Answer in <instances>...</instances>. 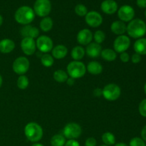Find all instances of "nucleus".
Masks as SVG:
<instances>
[{"label": "nucleus", "mask_w": 146, "mask_h": 146, "mask_svg": "<svg viewBox=\"0 0 146 146\" xmlns=\"http://www.w3.org/2000/svg\"><path fill=\"white\" fill-rule=\"evenodd\" d=\"M126 32L133 38H141L146 34V24L141 19H135L129 21Z\"/></svg>", "instance_id": "obj_1"}, {"label": "nucleus", "mask_w": 146, "mask_h": 146, "mask_svg": "<svg viewBox=\"0 0 146 146\" xmlns=\"http://www.w3.org/2000/svg\"><path fill=\"white\" fill-rule=\"evenodd\" d=\"M35 15L34 9L31 7L29 6H22L16 11L14 19L17 23L25 26L29 25L34 21Z\"/></svg>", "instance_id": "obj_2"}, {"label": "nucleus", "mask_w": 146, "mask_h": 146, "mask_svg": "<svg viewBox=\"0 0 146 146\" xmlns=\"http://www.w3.org/2000/svg\"><path fill=\"white\" fill-rule=\"evenodd\" d=\"M24 134L27 139L33 143H37L42 138L44 135L43 128L38 123L30 122L24 127Z\"/></svg>", "instance_id": "obj_3"}, {"label": "nucleus", "mask_w": 146, "mask_h": 146, "mask_svg": "<svg viewBox=\"0 0 146 146\" xmlns=\"http://www.w3.org/2000/svg\"><path fill=\"white\" fill-rule=\"evenodd\" d=\"M67 74L74 79L82 78L86 72V66L80 61H71L67 65Z\"/></svg>", "instance_id": "obj_4"}, {"label": "nucleus", "mask_w": 146, "mask_h": 146, "mask_svg": "<svg viewBox=\"0 0 146 146\" xmlns=\"http://www.w3.org/2000/svg\"><path fill=\"white\" fill-rule=\"evenodd\" d=\"M121 88L115 84H107L102 89V96L107 101H116L121 96Z\"/></svg>", "instance_id": "obj_5"}, {"label": "nucleus", "mask_w": 146, "mask_h": 146, "mask_svg": "<svg viewBox=\"0 0 146 146\" xmlns=\"http://www.w3.org/2000/svg\"><path fill=\"white\" fill-rule=\"evenodd\" d=\"M81 133L82 128L76 123H68L63 129V135L68 140H76L81 136Z\"/></svg>", "instance_id": "obj_6"}, {"label": "nucleus", "mask_w": 146, "mask_h": 146, "mask_svg": "<svg viewBox=\"0 0 146 146\" xmlns=\"http://www.w3.org/2000/svg\"><path fill=\"white\" fill-rule=\"evenodd\" d=\"M34 11L40 17H48L51 11V3L50 0H36L34 4Z\"/></svg>", "instance_id": "obj_7"}, {"label": "nucleus", "mask_w": 146, "mask_h": 146, "mask_svg": "<svg viewBox=\"0 0 146 146\" xmlns=\"http://www.w3.org/2000/svg\"><path fill=\"white\" fill-rule=\"evenodd\" d=\"M30 63L25 56H19L16 58L12 64V68L14 73L18 75H24L29 69Z\"/></svg>", "instance_id": "obj_8"}, {"label": "nucleus", "mask_w": 146, "mask_h": 146, "mask_svg": "<svg viewBox=\"0 0 146 146\" xmlns=\"http://www.w3.org/2000/svg\"><path fill=\"white\" fill-rule=\"evenodd\" d=\"M36 46L38 51L43 54H48L52 51L54 48V42L52 39L48 36L42 35L37 38L36 41Z\"/></svg>", "instance_id": "obj_9"}, {"label": "nucleus", "mask_w": 146, "mask_h": 146, "mask_svg": "<svg viewBox=\"0 0 146 146\" xmlns=\"http://www.w3.org/2000/svg\"><path fill=\"white\" fill-rule=\"evenodd\" d=\"M131 46V39L128 36L121 35L118 36L113 42V50L116 53L125 52Z\"/></svg>", "instance_id": "obj_10"}, {"label": "nucleus", "mask_w": 146, "mask_h": 146, "mask_svg": "<svg viewBox=\"0 0 146 146\" xmlns=\"http://www.w3.org/2000/svg\"><path fill=\"white\" fill-rule=\"evenodd\" d=\"M118 17L123 22L131 21L135 17L134 9L130 5L121 6L118 10Z\"/></svg>", "instance_id": "obj_11"}, {"label": "nucleus", "mask_w": 146, "mask_h": 146, "mask_svg": "<svg viewBox=\"0 0 146 146\" xmlns=\"http://www.w3.org/2000/svg\"><path fill=\"white\" fill-rule=\"evenodd\" d=\"M85 20L86 24L93 28L100 27L103 23L102 16L100 13L96 11H91L87 13L85 16Z\"/></svg>", "instance_id": "obj_12"}, {"label": "nucleus", "mask_w": 146, "mask_h": 146, "mask_svg": "<svg viewBox=\"0 0 146 146\" xmlns=\"http://www.w3.org/2000/svg\"><path fill=\"white\" fill-rule=\"evenodd\" d=\"M21 48L23 53L27 56H31L36 52V46L34 38L26 37L21 41Z\"/></svg>", "instance_id": "obj_13"}, {"label": "nucleus", "mask_w": 146, "mask_h": 146, "mask_svg": "<svg viewBox=\"0 0 146 146\" xmlns=\"http://www.w3.org/2000/svg\"><path fill=\"white\" fill-rule=\"evenodd\" d=\"M77 41L82 46H87L91 43L93 40L92 31L88 29H84L78 31L76 36Z\"/></svg>", "instance_id": "obj_14"}, {"label": "nucleus", "mask_w": 146, "mask_h": 146, "mask_svg": "<svg viewBox=\"0 0 146 146\" xmlns=\"http://www.w3.org/2000/svg\"><path fill=\"white\" fill-rule=\"evenodd\" d=\"M101 9L106 14H113L118 11V4L114 0H104L101 4Z\"/></svg>", "instance_id": "obj_15"}, {"label": "nucleus", "mask_w": 146, "mask_h": 146, "mask_svg": "<svg viewBox=\"0 0 146 146\" xmlns=\"http://www.w3.org/2000/svg\"><path fill=\"white\" fill-rule=\"evenodd\" d=\"M85 51L88 56L91 58H98L99 56H101L102 47L101 44H98L96 42L90 43L88 45L86 46Z\"/></svg>", "instance_id": "obj_16"}, {"label": "nucleus", "mask_w": 146, "mask_h": 146, "mask_svg": "<svg viewBox=\"0 0 146 146\" xmlns=\"http://www.w3.org/2000/svg\"><path fill=\"white\" fill-rule=\"evenodd\" d=\"M21 35L23 38L29 37L31 38H37L39 36V30L37 27L31 25H25L21 29Z\"/></svg>", "instance_id": "obj_17"}, {"label": "nucleus", "mask_w": 146, "mask_h": 146, "mask_svg": "<svg viewBox=\"0 0 146 146\" xmlns=\"http://www.w3.org/2000/svg\"><path fill=\"white\" fill-rule=\"evenodd\" d=\"M67 54H68V48L63 44H58L54 47L51 51V56L56 59H62L66 56Z\"/></svg>", "instance_id": "obj_18"}, {"label": "nucleus", "mask_w": 146, "mask_h": 146, "mask_svg": "<svg viewBox=\"0 0 146 146\" xmlns=\"http://www.w3.org/2000/svg\"><path fill=\"white\" fill-rule=\"evenodd\" d=\"M111 30L114 34L118 36L123 35L127 30V25L122 21H115L111 24Z\"/></svg>", "instance_id": "obj_19"}, {"label": "nucleus", "mask_w": 146, "mask_h": 146, "mask_svg": "<svg viewBox=\"0 0 146 146\" xmlns=\"http://www.w3.org/2000/svg\"><path fill=\"white\" fill-rule=\"evenodd\" d=\"M15 48V43L10 38H4L0 41V52L3 54L11 53Z\"/></svg>", "instance_id": "obj_20"}, {"label": "nucleus", "mask_w": 146, "mask_h": 146, "mask_svg": "<svg viewBox=\"0 0 146 146\" xmlns=\"http://www.w3.org/2000/svg\"><path fill=\"white\" fill-rule=\"evenodd\" d=\"M86 71L92 75H99L103 71V66L98 61H91L87 65Z\"/></svg>", "instance_id": "obj_21"}, {"label": "nucleus", "mask_w": 146, "mask_h": 146, "mask_svg": "<svg viewBox=\"0 0 146 146\" xmlns=\"http://www.w3.org/2000/svg\"><path fill=\"white\" fill-rule=\"evenodd\" d=\"M134 51L141 56L146 55V38L137 39L133 44Z\"/></svg>", "instance_id": "obj_22"}, {"label": "nucleus", "mask_w": 146, "mask_h": 146, "mask_svg": "<svg viewBox=\"0 0 146 146\" xmlns=\"http://www.w3.org/2000/svg\"><path fill=\"white\" fill-rule=\"evenodd\" d=\"M86 54V51L84 48L81 46H76L74 47L71 51V58L74 61H80L84 57Z\"/></svg>", "instance_id": "obj_23"}, {"label": "nucleus", "mask_w": 146, "mask_h": 146, "mask_svg": "<svg viewBox=\"0 0 146 146\" xmlns=\"http://www.w3.org/2000/svg\"><path fill=\"white\" fill-rule=\"evenodd\" d=\"M101 56L105 61H113L117 58V53L112 48H105L102 49Z\"/></svg>", "instance_id": "obj_24"}, {"label": "nucleus", "mask_w": 146, "mask_h": 146, "mask_svg": "<svg viewBox=\"0 0 146 146\" xmlns=\"http://www.w3.org/2000/svg\"><path fill=\"white\" fill-rule=\"evenodd\" d=\"M53 25H54V22H53L52 19L49 17H44L40 21L39 27L44 32H48L50 30L52 29Z\"/></svg>", "instance_id": "obj_25"}, {"label": "nucleus", "mask_w": 146, "mask_h": 146, "mask_svg": "<svg viewBox=\"0 0 146 146\" xmlns=\"http://www.w3.org/2000/svg\"><path fill=\"white\" fill-rule=\"evenodd\" d=\"M54 79L58 83L66 82L67 79L68 78V75L67 72L61 69L56 70L54 73Z\"/></svg>", "instance_id": "obj_26"}, {"label": "nucleus", "mask_w": 146, "mask_h": 146, "mask_svg": "<svg viewBox=\"0 0 146 146\" xmlns=\"http://www.w3.org/2000/svg\"><path fill=\"white\" fill-rule=\"evenodd\" d=\"M101 139L104 142V145L111 146L115 145V137L114 134L111 132H106L101 136Z\"/></svg>", "instance_id": "obj_27"}, {"label": "nucleus", "mask_w": 146, "mask_h": 146, "mask_svg": "<svg viewBox=\"0 0 146 146\" xmlns=\"http://www.w3.org/2000/svg\"><path fill=\"white\" fill-rule=\"evenodd\" d=\"M66 142V138L61 134H56L51 138V146H64Z\"/></svg>", "instance_id": "obj_28"}, {"label": "nucleus", "mask_w": 146, "mask_h": 146, "mask_svg": "<svg viewBox=\"0 0 146 146\" xmlns=\"http://www.w3.org/2000/svg\"><path fill=\"white\" fill-rule=\"evenodd\" d=\"M41 63L44 66L51 67L54 63V58L51 54H44L41 57Z\"/></svg>", "instance_id": "obj_29"}, {"label": "nucleus", "mask_w": 146, "mask_h": 146, "mask_svg": "<svg viewBox=\"0 0 146 146\" xmlns=\"http://www.w3.org/2000/svg\"><path fill=\"white\" fill-rule=\"evenodd\" d=\"M17 84L19 89L25 90L29 86V84L28 77L25 75L19 76V77L17 79Z\"/></svg>", "instance_id": "obj_30"}, {"label": "nucleus", "mask_w": 146, "mask_h": 146, "mask_svg": "<svg viewBox=\"0 0 146 146\" xmlns=\"http://www.w3.org/2000/svg\"><path fill=\"white\" fill-rule=\"evenodd\" d=\"M106 34L104 31H101V30H97L95 31L94 34H93V39H94L96 43L98 44H101L105 41L106 39Z\"/></svg>", "instance_id": "obj_31"}, {"label": "nucleus", "mask_w": 146, "mask_h": 146, "mask_svg": "<svg viewBox=\"0 0 146 146\" xmlns=\"http://www.w3.org/2000/svg\"><path fill=\"white\" fill-rule=\"evenodd\" d=\"M75 12L79 17H85L88 13V9L85 5L79 4L75 7Z\"/></svg>", "instance_id": "obj_32"}, {"label": "nucleus", "mask_w": 146, "mask_h": 146, "mask_svg": "<svg viewBox=\"0 0 146 146\" xmlns=\"http://www.w3.org/2000/svg\"><path fill=\"white\" fill-rule=\"evenodd\" d=\"M130 146H146L145 142L141 138L135 137L131 140L129 143Z\"/></svg>", "instance_id": "obj_33"}, {"label": "nucleus", "mask_w": 146, "mask_h": 146, "mask_svg": "<svg viewBox=\"0 0 146 146\" xmlns=\"http://www.w3.org/2000/svg\"><path fill=\"white\" fill-rule=\"evenodd\" d=\"M138 111H139L140 114L142 115L143 117L146 118V98L143 100L139 104V107H138Z\"/></svg>", "instance_id": "obj_34"}, {"label": "nucleus", "mask_w": 146, "mask_h": 146, "mask_svg": "<svg viewBox=\"0 0 146 146\" xmlns=\"http://www.w3.org/2000/svg\"><path fill=\"white\" fill-rule=\"evenodd\" d=\"M97 144V141L96 138H93V137H90L86 139L85 142L86 146H96Z\"/></svg>", "instance_id": "obj_35"}, {"label": "nucleus", "mask_w": 146, "mask_h": 146, "mask_svg": "<svg viewBox=\"0 0 146 146\" xmlns=\"http://www.w3.org/2000/svg\"><path fill=\"white\" fill-rule=\"evenodd\" d=\"M120 59H121L122 62L128 63L130 61V55L126 51L121 53V55H120Z\"/></svg>", "instance_id": "obj_36"}, {"label": "nucleus", "mask_w": 146, "mask_h": 146, "mask_svg": "<svg viewBox=\"0 0 146 146\" xmlns=\"http://www.w3.org/2000/svg\"><path fill=\"white\" fill-rule=\"evenodd\" d=\"M141 59H142L141 56L140 55V54H136V53L133 54L132 56H131V61H132L133 64H138V63L141 62Z\"/></svg>", "instance_id": "obj_37"}, {"label": "nucleus", "mask_w": 146, "mask_h": 146, "mask_svg": "<svg viewBox=\"0 0 146 146\" xmlns=\"http://www.w3.org/2000/svg\"><path fill=\"white\" fill-rule=\"evenodd\" d=\"M64 146H80L79 143L76 141V140H68L66 142Z\"/></svg>", "instance_id": "obj_38"}, {"label": "nucleus", "mask_w": 146, "mask_h": 146, "mask_svg": "<svg viewBox=\"0 0 146 146\" xmlns=\"http://www.w3.org/2000/svg\"><path fill=\"white\" fill-rule=\"evenodd\" d=\"M136 4L140 8H146V0H137Z\"/></svg>", "instance_id": "obj_39"}, {"label": "nucleus", "mask_w": 146, "mask_h": 146, "mask_svg": "<svg viewBox=\"0 0 146 146\" xmlns=\"http://www.w3.org/2000/svg\"><path fill=\"white\" fill-rule=\"evenodd\" d=\"M94 94L95 96L96 97H100L101 95H102V89L99 88H97L94 90Z\"/></svg>", "instance_id": "obj_40"}, {"label": "nucleus", "mask_w": 146, "mask_h": 146, "mask_svg": "<svg viewBox=\"0 0 146 146\" xmlns=\"http://www.w3.org/2000/svg\"><path fill=\"white\" fill-rule=\"evenodd\" d=\"M141 134V138H142L145 142H146V125H145V126L143 128Z\"/></svg>", "instance_id": "obj_41"}, {"label": "nucleus", "mask_w": 146, "mask_h": 146, "mask_svg": "<svg viewBox=\"0 0 146 146\" xmlns=\"http://www.w3.org/2000/svg\"><path fill=\"white\" fill-rule=\"evenodd\" d=\"M66 82H67V84H68V85L73 86L74 84V83H75V79H74V78H72L70 77V78H68V79H67Z\"/></svg>", "instance_id": "obj_42"}, {"label": "nucleus", "mask_w": 146, "mask_h": 146, "mask_svg": "<svg viewBox=\"0 0 146 146\" xmlns=\"http://www.w3.org/2000/svg\"><path fill=\"white\" fill-rule=\"evenodd\" d=\"M115 146H128L127 144L124 143H118L115 145Z\"/></svg>", "instance_id": "obj_43"}, {"label": "nucleus", "mask_w": 146, "mask_h": 146, "mask_svg": "<svg viewBox=\"0 0 146 146\" xmlns=\"http://www.w3.org/2000/svg\"><path fill=\"white\" fill-rule=\"evenodd\" d=\"M31 146H44L41 143H34Z\"/></svg>", "instance_id": "obj_44"}, {"label": "nucleus", "mask_w": 146, "mask_h": 146, "mask_svg": "<svg viewBox=\"0 0 146 146\" xmlns=\"http://www.w3.org/2000/svg\"><path fill=\"white\" fill-rule=\"evenodd\" d=\"M3 24V17H2V16L0 14V27H1V24Z\"/></svg>", "instance_id": "obj_45"}, {"label": "nucleus", "mask_w": 146, "mask_h": 146, "mask_svg": "<svg viewBox=\"0 0 146 146\" xmlns=\"http://www.w3.org/2000/svg\"><path fill=\"white\" fill-rule=\"evenodd\" d=\"M2 82H3L2 77H1V76L0 75V87H1V85H2Z\"/></svg>", "instance_id": "obj_46"}, {"label": "nucleus", "mask_w": 146, "mask_h": 146, "mask_svg": "<svg viewBox=\"0 0 146 146\" xmlns=\"http://www.w3.org/2000/svg\"><path fill=\"white\" fill-rule=\"evenodd\" d=\"M144 91H145V94H146V83H145V86H144Z\"/></svg>", "instance_id": "obj_47"}, {"label": "nucleus", "mask_w": 146, "mask_h": 146, "mask_svg": "<svg viewBox=\"0 0 146 146\" xmlns=\"http://www.w3.org/2000/svg\"><path fill=\"white\" fill-rule=\"evenodd\" d=\"M100 146H108V145H100Z\"/></svg>", "instance_id": "obj_48"}, {"label": "nucleus", "mask_w": 146, "mask_h": 146, "mask_svg": "<svg viewBox=\"0 0 146 146\" xmlns=\"http://www.w3.org/2000/svg\"><path fill=\"white\" fill-rule=\"evenodd\" d=\"M145 18H146V10H145Z\"/></svg>", "instance_id": "obj_49"}]
</instances>
